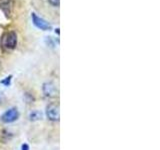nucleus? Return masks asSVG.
I'll return each mask as SVG.
<instances>
[{
    "label": "nucleus",
    "instance_id": "obj_1",
    "mask_svg": "<svg viewBox=\"0 0 160 150\" xmlns=\"http://www.w3.org/2000/svg\"><path fill=\"white\" fill-rule=\"evenodd\" d=\"M19 117V113H18V110L16 108H9L8 110H6L2 115H1V121L3 123H12L14 121H16Z\"/></svg>",
    "mask_w": 160,
    "mask_h": 150
},
{
    "label": "nucleus",
    "instance_id": "obj_2",
    "mask_svg": "<svg viewBox=\"0 0 160 150\" xmlns=\"http://www.w3.org/2000/svg\"><path fill=\"white\" fill-rule=\"evenodd\" d=\"M46 115L47 118L51 121H58L60 118L59 106L56 104H49L46 107Z\"/></svg>",
    "mask_w": 160,
    "mask_h": 150
},
{
    "label": "nucleus",
    "instance_id": "obj_3",
    "mask_svg": "<svg viewBox=\"0 0 160 150\" xmlns=\"http://www.w3.org/2000/svg\"><path fill=\"white\" fill-rule=\"evenodd\" d=\"M17 44V35L14 31H11L5 35L3 39V46L7 49H13L15 48Z\"/></svg>",
    "mask_w": 160,
    "mask_h": 150
},
{
    "label": "nucleus",
    "instance_id": "obj_4",
    "mask_svg": "<svg viewBox=\"0 0 160 150\" xmlns=\"http://www.w3.org/2000/svg\"><path fill=\"white\" fill-rule=\"evenodd\" d=\"M31 18H32V21L33 24L36 26L38 29L40 30H43V31H47V30H51V25H50L48 22H46L43 18L37 16L35 13L31 14Z\"/></svg>",
    "mask_w": 160,
    "mask_h": 150
},
{
    "label": "nucleus",
    "instance_id": "obj_5",
    "mask_svg": "<svg viewBox=\"0 0 160 150\" xmlns=\"http://www.w3.org/2000/svg\"><path fill=\"white\" fill-rule=\"evenodd\" d=\"M42 92L46 97H55L57 94V89L52 82H45L42 85Z\"/></svg>",
    "mask_w": 160,
    "mask_h": 150
},
{
    "label": "nucleus",
    "instance_id": "obj_6",
    "mask_svg": "<svg viewBox=\"0 0 160 150\" xmlns=\"http://www.w3.org/2000/svg\"><path fill=\"white\" fill-rule=\"evenodd\" d=\"M13 2L12 0H0V8L2 9V11L6 14V16L11 13Z\"/></svg>",
    "mask_w": 160,
    "mask_h": 150
},
{
    "label": "nucleus",
    "instance_id": "obj_7",
    "mask_svg": "<svg viewBox=\"0 0 160 150\" xmlns=\"http://www.w3.org/2000/svg\"><path fill=\"white\" fill-rule=\"evenodd\" d=\"M28 117L31 121H37V120H40L42 118V113L38 111V110H32V111L29 113Z\"/></svg>",
    "mask_w": 160,
    "mask_h": 150
},
{
    "label": "nucleus",
    "instance_id": "obj_8",
    "mask_svg": "<svg viewBox=\"0 0 160 150\" xmlns=\"http://www.w3.org/2000/svg\"><path fill=\"white\" fill-rule=\"evenodd\" d=\"M11 78H12V76L10 75V76H8V77H6L5 79L2 80V81H1V84L5 85V86H8V85H10V82H11Z\"/></svg>",
    "mask_w": 160,
    "mask_h": 150
},
{
    "label": "nucleus",
    "instance_id": "obj_9",
    "mask_svg": "<svg viewBox=\"0 0 160 150\" xmlns=\"http://www.w3.org/2000/svg\"><path fill=\"white\" fill-rule=\"evenodd\" d=\"M48 2L52 5L54 7H58L59 6V3H60V0H48Z\"/></svg>",
    "mask_w": 160,
    "mask_h": 150
},
{
    "label": "nucleus",
    "instance_id": "obj_10",
    "mask_svg": "<svg viewBox=\"0 0 160 150\" xmlns=\"http://www.w3.org/2000/svg\"><path fill=\"white\" fill-rule=\"evenodd\" d=\"M46 43H47V45H49L50 47H53L54 46V42L52 41L51 37H46Z\"/></svg>",
    "mask_w": 160,
    "mask_h": 150
},
{
    "label": "nucleus",
    "instance_id": "obj_11",
    "mask_svg": "<svg viewBox=\"0 0 160 150\" xmlns=\"http://www.w3.org/2000/svg\"><path fill=\"white\" fill-rule=\"evenodd\" d=\"M4 99H5V96H4L3 92H2V91H0V104H2V103H3Z\"/></svg>",
    "mask_w": 160,
    "mask_h": 150
},
{
    "label": "nucleus",
    "instance_id": "obj_12",
    "mask_svg": "<svg viewBox=\"0 0 160 150\" xmlns=\"http://www.w3.org/2000/svg\"><path fill=\"white\" fill-rule=\"evenodd\" d=\"M21 149H22V150H29L28 144H23L22 146H21Z\"/></svg>",
    "mask_w": 160,
    "mask_h": 150
}]
</instances>
